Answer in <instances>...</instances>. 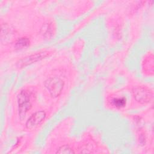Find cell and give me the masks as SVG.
I'll return each instance as SVG.
<instances>
[{"mask_svg": "<svg viewBox=\"0 0 154 154\" xmlns=\"http://www.w3.org/2000/svg\"><path fill=\"white\" fill-rule=\"evenodd\" d=\"M64 81L58 76H52L47 78L45 81V86L53 97L59 96L64 87Z\"/></svg>", "mask_w": 154, "mask_h": 154, "instance_id": "2", "label": "cell"}, {"mask_svg": "<svg viewBox=\"0 0 154 154\" xmlns=\"http://www.w3.org/2000/svg\"><path fill=\"white\" fill-rule=\"evenodd\" d=\"M18 111L20 119L23 120L31 108V94L27 90H22L17 96Z\"/></svg>", "mask_w": 154, "mask_h": 154, "instance_id": "1", "label": "cell"}, {"mask_svg": "<svg viewBox=\"0 0 154 154\" xmlns=\"http://www.w3.org/2000/svg\"><path fill=\"white\" fill-rule=\"evenodd\" d=\"M53 27L51 25V23H47L45 25L43 26V28L41 29L42 32V34L45 36H47L49 37L50 35H51L52 34L53 32Z\"/></svg>", "mask_w": 154, "mask_h": 154, "instance_id": "9", "label": "cell"}, {"mask_svg": "<svg viewBox=\"0 0 154 154\" xmlns=\"http://www.w3.org/2000/svg\"><path fill=\"white\" fill-rule=\"evenodd\" d=\"M132 94L134 99L140 103L149 102L153 97L152 91L146 87L136 86L132 88Z\"/></svg>", "mask_w": 154, "mask_h": 154, "instance_id": "3", "label": "cell"}, {"mask_svg": "<svg viewBox=\"0 0 154 154\" xmlns=\"http://www.w3.org/2000/svg\"><path fill=\"white\" fill-rule=\"evenodd\" d=\"M49 52L48 51H43V52H40L38 53H35L34 54H33L28 56H26L25 57H23L17 62L18 66L20 67H23L29 64H31L33 63L37 62L46 57L49 55Z\"/></svg>", "mask_w": 154, "mask_h": 154, "instance_id": "4", "label": "cell"}, {"mask_svg": "<svg viewBox=\"0 0 154 154\" xmlns=\"http://www.w3.org/2000/svg\"><path fill=\"white\" fill-rule=\"evenodd\" d=\"M153 55L152 54H150L146 57L143 64L144 71L149 75L153 74Z\"/></svg>", "mask_w": 154, "mask_h": 154, "instance_id": "7", "label": "cell"}, {"mask_svg": "<svg viewBox=\"0 0 154 154\" xmlns=\"http://www.w3.org/2000/svg\"><path fill=\"white\" fill-rule=\"evenodd\" d=\"M46 112L45 111H37L33 113L26 120L25 126L28 129H32L39 125L45 119Z\"/></svg>", "mask_w": 154, "mask_h": 154, "instance_id": "5", "label": "cell"}, {"mask_svg": "<svg viewBox=\"0 0 154 154\" xmlns=\"http://www.w3.org/2000/svg\"><path fill=\"white\" fill-rule=\"evenodd\" d=\"M56 153H65V154H67V153H74L75 152L69 146H68V145H63V146L60 147L58 149V150L56 152Z\"/></svg>", "mask_w": 154, "mask_h": 154, "instance_id": "11", "label": "cell"}, {"mask_svg": "<svg viewBox=\"0 0 154 154\" xmlns=\"http://www.w3.org/2000/svg\"><path fill=\"white\" fill-rule=\"evenodd\" d=\"M1 42H6L7 41H10L12 39L13 36L14 31L6 23H2L1 24Z\"/></svg>", "mask_w": 154, "mask_h": 154, "instance_id": "6", "label": "cell"}, {"mask_svg": "<svg viewBox=\"0 0 154 154\" xmlns=\"http://www.w3.org/2000/svg\"><path fill=\"white\" fill-rule=\"evenodd\" d=\"M112 104L117 108L123 107L126 105V99L125 97L114 98L112 100Z\"/></svg>", "mask_w": 154, "mask_h": 154, "instance_id": "10", "label": "cell"}, {"mask_svg": "<svg viewBox=\"0 0 154 154\" xmlns=\"http://www.w3.org/2000/svg\"><path fill=\"white\" fill-rule=\"evenodd\" d=\"M29 40L27 37L19 38L15 43V47L17 49H23L27 48L29 45Z\"/></svg>", "mask_w": 154, "mask_h": 154, "instance_id": "8", "label": "cell"}]
</instances>
